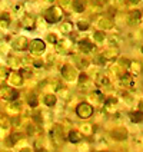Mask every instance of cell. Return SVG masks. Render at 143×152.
<instances>
[{
    "label": "cell",
    "mask_w": 143,
    "mask_h": 152,
    "mask_svg": "<svg viewBox=\"0 0 143 152\" xmlns=\"http://www.w3.org/2000/svg\"><path fill=\"white\" fill-rule=\"evenodd\" d=\"M44 19H46V22L47 23H57L62 20V17H63V12H62V9L57 7V6H53V7H49L46 12H44Z\"/></svg>",
    "instance_id": "6da1fadb"
},
{
    "label": "cell",
    "mask_w": 143,
    "mask_h": 152,
    "mask_svg": "<svg viewBox=\"0 0 143 152\" xmlns=\"http://www.w3.org/2000/svg\"><path fill=\"white\" fill-rule=\"evenodd\" d=\"M76 113H77V116L79 118H89V116H92L93 113V108L89 105V103H80L77 108H76Z\"/></svg>",
    "instance_id": "7a4b0ae2"
},
{
    "label": "cell",
    "mask_w": 143,
    "mask_h": 152,
    "mask_svg": "<svg viewBox=\"0 0 143 152\" xmlns=\"http://www.w3.org/2000/svg\"><path fill=\"white\" fill-rule=\"evenodd\" d=\"M29 49H30L32 53H37V55H40V53L44 52L46 45H44V42L40 40V39H33V40H30V42H29Z\"/></svg>",
    "instance_id": "3957f363"
},
{
    "label": "cell",
    "mask_w": 143,
    "mask_h": 152,
    "mask_svg": "<svg viewBox=\"0 0 143 152\" xmlns=\"http://www.w3.org/2000/svg\"><path fill=\"white\" fill-rule=\"evenodd\" d=\"M62 75H63V77L66 80H73L76 77V70L70 65H63L62 66Z\"/></svg>",
    "instance_id": "277c9868"
},
{
    "label": "cell",
    "mask_w": 143,
    "mask_h": 152,
    "mask_svg": "<svg viewBox=\"0 0 143 152\" xmlns=\"http://www.w3.org/2000/svg\"><path fill=\"white\" fill-rule=\"evenodd\" d=\"M0 93H1L3 99H6V101H15L19 96V92L13 91L12 88H1V92Z\"/></svg>",
    "instance_id": "5b68a950"
},
{
    "label": "cell",
    "mask_w": 143,
    "mask_h": 152,
    "mask_svg": "<svg viewBox=\"0 0 143 152\" xmlns=\"http://www.w3.org/2000/svg\"><path fill=\"white\" fill-rule=\"evenodd\" d=\"M13 48L16 50H26L29 48V40L26 39L25 36H20V37H17L16 40L13 42Z\"/></svg>",
    "instance_id": "8992f818"
},
{
    "label": "cell",
    "mask_w": 143,
    "mask_h": 152,
    "mask_svg": "<svg viewBox=\"0 0 143 152\" xmlns=\"http://www.w3.org/2000/svg\"><path fill=\"white\" fill-rule=\"evenodd\" d=\"M50 136L52 139H53V142L56 145H60V142H62V136H63V132H62V129H60V126H54L53 129H52L50 132Z\"/></svg>",
    "instance_id": "52a82bcc"
},
{
    "label": "cell",
    "mask_w": 143,
    "mask_h": 152,
    "mask_svg": "<svg viewBox=\"0 0 143 152\" xmlns=\"http://www.w3.org/2000/svg\"><path fill=\"white\" fill-rule=\"evenodd\" d=\"M140 20H142V13H140V10H132L130 15H129V23L136 26V25L140 23Z\"/></svg>",
    "instance_id": "ba28073f"
},
{
    "label": "cell",
    "mask_w": 143,
    "mask_h": 152,
    "mask_svg": "<svg viewBox=\"0 0 143 152\" xmlns=\"http://www.w3.org/2000/svg\"><path fill=\"white\" fill-rule=\"evenodd\" d=\"M79 49L83 52V53H89V52H92L93 49H94V45H93L90 40L83 39V40H80V42H79Z\"/></svg>",
    "instance_id": "9c48e42d"
},
{
    "label": "cell",
    "mask_w": 143,
    "mask_h": 152,
    "mask_svg": "<svg viewBox=\"0 0 143 152\" xmlns=\"http://www.w3.org/2000/svg\"><path fill=\"white\" fill-rule=\"evenodd\" d=\"M102 56L105 58V60H106V62H107V60L115 59V58L118 56V49H116V48H109L107 50H105L103 53H102Z\"/></svg>",
    "instance_id": "30bf717a"
},
{
    "label": "cell",
    "mask_w": 143,
    "mask_h": 152,
    "mask_svg": "<svg viewBox=\"0 0 143 152\" xmlns=\"http://www.w3.org/2000/svg\"><path fill=\"white\" fill-rule=\"evenodd\" d=\"M73 10L76 13H83L86 10V0H73Z\"/></svg>",
    "instance_id": "8fae6325"
},
{
    "label": "cell",
    "mask_w": 143,
    "mask_h": 152,
    "mask_svg": "<svg viewBox=\"0 0 143 152\" xmlns=\"http://www.w3.org/2000/svg\"><path fill=\"white\" fill-rule=\"evenodd\" d=\"M112 136L115 138V139H126L127 136V131L125 128H118V129H115L113 132H112Z\"/></svg>",
    "instance_id": "7c38bea8"
},
{
    "label": "cell",
    "mask_w": 143,
    "mask_h": 152,
    "mask_svg": "<svg viewBox=\"0 0 143 152\" xmlns=\"http://www.w3.org/2000/svg\"><path fill=\"white\" fill-rule=\"evenodd\" d=\"M9 79H10V82H12V83L17 85V86H20V85L23 83L22 76H20V73H17V72H10V73H9Z\"/></svg>",
    "instance_id": "4fadbf2b"
},
{
    "label": "cell",
    "mask_w": 143,
    "mask_h": 152,
    "mask_svg": "<svg viewBox=\"0 0 143 152\" xmlns=\"http://www.w3.org/2000/svg\"><path fill=\"white\" fill-rule=\"evenodd\" d=\"M99 26H100L102 29H112V27H113V20H112L109 16L100 17V19H99Z\"/></svg>",
    "instance_id": "5bb4252c"
},
{
    "label": "cell",
    "mask_w": 143,
    "mask_h": 152,
    "mask_svg": "<svg viewBox=\"0 0 143 152\" xmlns=\"http://www.w3.org/2000/svg\"><path fill=\"white\" fill-rule=\"evenodd\" d=\"M34 17L32 16V15H26L25 16V19H23V27H26V29H33L34 27Z\"/></svg>",
    "instance_id": "9a60e30c"
},
{
    "label": "cell",
    "mask_w": 143,
    "mask_h": 152,
    "mask_svg": "<svg viewBox=\"0 0 143 152\" xmlns=\"http://www.w3.org/2000/svg\"><path fill=\"white\" fill-rule=\"evenodd\" d=\"M10 26V15L9 13H3V15H0V27H3V29H6Z\"/></svg>",
    "instance_id": "2e32d148"
},
{
    "label": "cell",
    "mask_w": 143,
    "mask_h": 152,
    "mask_svg": "<svg viewBox=\"0 0 143 152\" xmlns=\"http://www.w3.org/2000/svg\"><path fill=\"white\" fill-rule=\"evenodd\" d=\"M120 83L123 85V86H126V88H132L135 82H133V77L130 75H123L122 79H120Z\"/></svg>",
    "instance_id": "e0dca14e"
},
{
    "label": "cell",
    "mask_w": 143,
    "mask_h": 152,
    "mask_svg": "<svg viewBox=\"0 0 143 152\" xmlns=\"http://www.w3.org/2000/svg\"><path fill=\"white\" fill-rule=\"evenodd\" d=\"M69 141L73 142V144H79V142L82 141V135H80L77 131H70V134H69Z\"/></svg>",
    "instance_id": "ac0fdd59"
},
{
    "label": "cell",
    "mask_w": 143,
    "mask_h": 152,
    "mask_svg": "<svg viewBox=\"0 0 143 152\" xmlns=\"http://www.w3.org/2000/svg\"><path fill=\"white\" fill-rule=\"evenodd\" d=\"M93 39H94V42L96 43H103L106 40V34L103 30H96L94 34H93Z\"/></svg>",
    "instance_id": "d6986e66"
},
{
    "label": "cell",
    "mask_w": 143,
    "mask_h": 152,
    "mask_svg": "<svg viewBox=\"0 0 143 152\" xmlns=\"http://www.w3.org/2000/svg\"><path fill=\"white\" fill-rule=\"evenodd\" d=\"M129 69H130V72H132L133 75H139V73H140V63L136 62V60H132V62L129 63Z\"/></svg>",
    "instance_id": "ffe728a7"
},
{
    "label": "cell",
    "mask_w": 143,
    "mask_h": 152,
    "mask_svg": "<svg viewBox=\"0 0 143 152\" xmlns=\"http://www.w3.org/2000/svg\"><path fill=\"white\" fill-rule=\"evenodd\" d=\"M76 65H77V68L79 69H86L89 66V60L86 59V58H76Z\"/></svg>",
    "instance_id": "44dd1931"
},
{
    "label": "cell",
    "mask_w": 143,
    "mask_h": 152,
    "mask_svg": "<svg viewBox=\"0 0 143 152\" xmlns=\"http://www.w3.org/2000/svg\"><path fill=\"white\" fill-rule=\"evenodd\" d=\"M143 119V115L140 110H137V112H132L130 113V121L132 122H135V124H139V122H142Z\"/></svg>",
    "instance_id": "7402d4cb"
},
{
    "label": "cell",
    "mask_w": 143,
    "mask_h": 152,
    "mask_svg": "<svg viewBox=\"0 0 143 152\" xmlns=\"http://www.w3.org/2000/svg\"><path fill=\"white\" fill-rule=\"evenodd\" d=\"M119 43H120V37H119L118 34H112V36H109V46L110 48H116V46H119Z\"/></svg>",
    "instance_id": "603a6c76"
},
{
    "label": "cell",
    "mask_w": 143,
    "mask_h": 152,
    "mask_svg": "<svg viewBox=\"0 0 143 152\" xmlns=\"http://www.w3.org/2000/svg\"><path fill=\"white\" fill-rule=\"evenodd\" d=\"M44 103H46L47 106H54V105H56V96L52 95V93L46 95V96H44Z\"/></svg>",
    "instance_id": "cb8c5ba5"
},
{
    "label": "cell",
    "mask_w": 143,
    "mask_h": 152,
    "mask_svg": "<svg viewBox=\"0 0 143 152\" xmlns=\"http://www.w3.org/2000/svg\"><path fill=\"white\" fill-rule=\"evenodd\" d=\"M72 29H73V26H72V23H70V22H63V23H62V26H60V30H62L65 34L70 33V32H72Z\"/></svg>",
    "instance_id": "d4e9b609"
},
{
    "label": "cell",
    "mask_w": 143,
    "mask_h": 152,
    "mask_svg": "<svg viewBox=\"0 0 143 152\" xmlns=\"http://www.w3.org/2000/svg\"><path fill=\"white\" fill-rule=\"evenodd\" d=\"M66 49H68L66 43H65V42H59V40H57V43H56V50H57V53H65V52H66Z\"/></svg>",
    "instance_id": "484cf974"
},
{
    "label": "cell",
    "mask_w": 143,
    "mask_h": 152,
    "mask_svg": "<svg viewBox=\"0 0 143 152\" xmlns=\"http://www.w3.org/2000/svg\"><path fill=\"white\" fill-rule=\"evenodd\" d=\"M20 138H22V135H20V134H13V135L9 138L7 144H9V145H15L17 141H20Z\"/></svg>",
    "instance_id": "4316f807"
},
{
    "label": "cell",
    "mask_w": 143,
    "mask_h": 152,
    "mask_svg": "<svg viewBox=\"0 0 143 152\" xmlns=\"http://www.w3.org/2000/svg\"><path fill=\"white\" fill-rule=\"evenodd\" d=\"M9 65L13 66V68H17V66L20 65V60L17 59V58H15V56H10V58H9Z\"/></svg>",
    "instance_id": "83f0119b"
},
{
    "label": "cell",
    "mask_w": 143,
    "mask_h": 152,
    "mask_svg": "<svg viewBox=\"0 0 143 152\" xmlns=\"http://www.w3.org/2000/svg\"><path fill=\"white\" fill-rule=\"evenodd\" d=\"M77 27H79V30H87L89 29V23L84 22V20H80V22H77Z\"/></svg>",
    "instance_id": "f1b7e54d"
},
{
    "label": "cell",
    "mask_w": 143,
    "mask_h": 152,
    "mask_svg": "<svg viewBox=\"0 0 143 152\" xmlns=\"http://www.w3.org/2000/svg\"><path fill=\"white\" fill-rule=\"evenodd\" d=\"M47 40L50 43H54V45H56V43H57V36L54 33H49L47 34Z\"/></svg>",
    "instance_id": "f546056e"
},
{
    "label": "cell",
    "mask_w": 143,
    "mask_h": 152,
    "mask_svg": "<svg viewBox=\"0 0 143 152\" xmlns=\"http://www.w3.org/2000/svg\"><path fill=\"white\" fill-rule=\"evenodd\" d=\"M29 105H30L32 108H34V106L37 105V98H36L34 95H32V96L29 98Z\"/></svg>",
    "instance_id": "4dcf8cb0"
},
{
    "label": "cell",
    "mask_w": 143,
    "mask_h": 152,
    "mask_svg": "<svg viewBox=\"0 0 143 152\" xmlns=\"http://www.w3.org/2000/svg\"><path fill=\"white\" fill-rule=\"evenodd\" d=\"M90 126H92V125H82V131H83V132H86L87 135H90V134L93 132V129Z\"/></svg>",
    "instance_id": "1f68e13d"
},
{
    "label": "cell",
    "mask_w": 143,
    "mask_h": 152,
    "mask_svg": "<svg viewBox=\"0 0 143 152\" xmlns=\"http://www.w3.org/2000/svg\"><path fill=\"white\" fill-rule=\"evenodd\" d=\"M94 62H96V63H99V65H103V63H106V60H105V58H103L102 55H99V56H96V59H94Z\"/></svg>",
    "instance_id": "d6a6232c"
},
{
    "label": "cell",
    "mask_w": 143,
    "mask_h": 152,
    "mask_svg": "<svg viewBox=\"0 0 143 152\" xmlns=\"http://www.w3.org/2000/svg\"><path fill=\"white\" fill-rule=\"evenodd\" d=\"M109 82H107V77L106 76H103V75H100L99 76V85H107Z\"/></svg>",
    "instance_id": "836d02e7"
},
{
    "label": "cell",
    "mask_w": 143,
    "mask_h": 152,
    "mask_svg": "<svg viewBox=\"0 0 143 152\" xmlns=\"http://www.w3.org/2000/svg\"><path fill=\"white\" fill-rule=\"evenodd\" d=\"M57 3H59V6H62V7H66L69 3H70V0H57Z\"/></svg>",
    "instance_id": "e575fe53"
},
{
    "label": "cell",
    "mask_w": 143,
    "mask_h": 152,
    "mask_svg": "<svg viewBox=\"0 0 143 152\" xmlns=\"http://www.w3.org/2000/svg\"><path fill=\"white\" fill-rule=\"evenodd\" d=\"M79 79H80V82H86V80H87V76L84 75V73H82V75H80V77H79Z\"/></svg>",
    "instance_id": "d590c367"
},
{
    "label": "cell",
    "mask_w": 143,
    "mask_h": 152,
    "mask_svg": "<svg viewBox=\"0 0 143 152\" xmlns=\"http://www.w3.org/2000/svg\"><path fill=\"white\" fill-rule=\"evenodd\" d=\"M20 152H32V151H30L29 148H25V149H22V151H20Z\"/></svg>",
    "instance_id": "8d00e7d4"
},
{
    "label": "cell",
    "mask_w": 143,
    "mask_h": 152,
    "mask_svg": "<svg viewBox=\"0 0 143 152\" xmlns=\"http://www.w3.org/2000/svg\"><path fill=\"white\" fill-rule=\"evenodd\" d=\"M44 1H52V0H44Z\"/></svg>",
    "instance_id": "74e56055"
}]
</instances>
